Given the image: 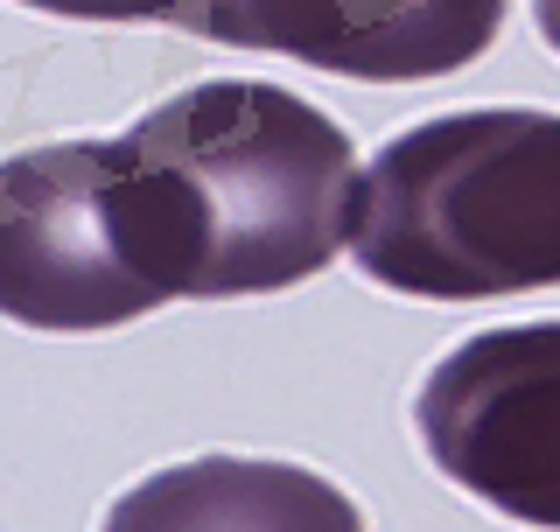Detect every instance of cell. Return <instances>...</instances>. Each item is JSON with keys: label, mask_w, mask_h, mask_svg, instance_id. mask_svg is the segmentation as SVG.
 <instances>
[{"label": "cell", "mask_w": 560, "mask_h": 532, "mask_svg": "<svg viewBox=\"0 0 560 532\" xmlns=\"http://www.w3.org/2000/svg\"><path fill=\"white\" fill-rule=\"evenodd\" d=\"M183 28L329 78L420 84L477 63L504 28V0H197Z\"/></svg>", "instance_id": "obj_5"}, {"label": "cell", "mask_w": 560, "mask_h": 532, "mask_svg": "<svg viewBox=\"0 0 560 532\" xmlns=\"http://www.w3.org/2000/svg\"><path fill=\"white\" fill-rule=\"evenodd\" d=\"M162 301L133 274L113 210V140L0 162V315L22 329H119Z\"/></svg>", "instance_id": "obj_3"}, {"label": "cell", "mask_w": 560, "mask_h": 532, "mask_svg": "<svg viewBox=\"0 0 560 532\" xmlns=\"http://www.w3.org/2000/svg\"><path fill=\"white\" fill-rule=\"evenodd\" d=\"M533 14H539V35H547V49L560 57V0H533Z\"/></svg>", "instance_id": "obj_8"}, {"label": "cell", "mask_w": 560, "mask_h": 532, "mask_svg": "<svg viewBox=\"0 0 560 532\" xmlns=\"http://www.w3.org/2000/svg\"><path fill=\"white\" fill-rule=\"evenodd\" d=\"M434 470L518 525L560 532V323L455 344L413 393Z\"/></svg>", "instance_id": "obj_4"}, {"label": "cell", "mask_w": 560, "mask_h": 532, "mask_svg": "<svg viewBox=\"0 0 560 532\" xmlns=\"http://www.w3.org/2000/svg\"><path fill=\"white\" fill-rule=\"evenodd\" d=\"M358 148L259 78H210L113 140V210L154 301L280 294L350 239Z\"/></svg>", "instance_id": "obj_1"}, {"label": "cell", "mask_w": 560, "mask_h": 532, "mask_svg": "<svg viewBox=\"0 0 560 532\" xmlns=\"http://www.w3.org/2000/svg\"><path fill=\"white\" fill-rule=\"evenodd\" d=\"M350 259L420 301L560 288V113L490 105L393 134L358 175Z\"/></svg>", "instance_id": "obj_2"}, {"label": "cell", "mask_w": 560, "mask_h": 532, "mask_svg": "<svg viewBox=\"0 0 560 532\" xmlns=\"http://www.w3.org/2000/svg\"><path fill=\"white\" fill-rule=\"evenodd\" d=\"M98 532H364V511L302 463L197 455L119 490Z\"/></svg>", "instance_id": "obj_6"}, {"label": "cell", "mask_w": 560, "mask_h": 532, "mask_svg": "<svg viewBox=\"0 0 560 532\" xmlns=\"http://www.w3.org/2000/svg\"><path fill=\"white\" fill-rule=\"evenodd\" d=\"M22 8L70 14V22H168V28H183L197 0H22Z\"/></svg>", "instance_id": "obj_7"}]
</instances>
